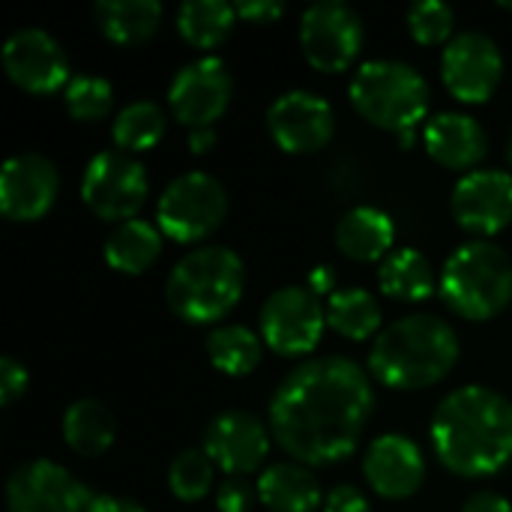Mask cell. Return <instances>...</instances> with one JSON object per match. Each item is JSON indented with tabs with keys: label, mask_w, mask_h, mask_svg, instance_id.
<instances>
[{
	"label": "cell",
	"mask_w": 512,
	"mask_h": 512,
	"mask_svg": "<svg viewBox=\"0 0 512 512\" xmlns=\"http://www.w3.org/2000/svg\"><path fill=\"white\" fill-rule=\"evenodd\" d=\"M258 498L270 512H315L324 504L312 471L291 462L270 465L258 477Z\"/></svg>",
	"instance_id": "22"
},
{
	"label": "cell",
	"mask_w": 512,
	"mask_h": 512,
	"mask_svg": "<svg viewBox=\"0 0 512 512\" xmlns=\"http://www.w3.org/2000/svg\"><path fill=\"white\" fill-rule=\"evenodd\" d=\"M507 159H510V168H512V135H510V144H507Z\"/></svg>",
	"instance_id": "44"
},
{
	"label": "cell",
	"mask_w": 512,
	"mask_h": 512,
	"mask_svg": "<svg viewBox=\"0 0 512 512\" xmlns=\"http://www.w3.org/2000/svg\"><path fill=\"white\" fill-rule=\"evenodd\" d=\"M498 6L501 9H512V0H498Z\"/></svg>",
	"instance_id": "43"
},
{
	"label": "cell",
	"mask_w": 512,
	"mask_h": 512,
	"mask_svg": "<svg viewBox=\"0 0 512 512\" xmlns=\"http://www.w3.org/2000/svg\"><path fill=\"white\" fill-rule=\"evenodd\" d=\"M450 204L462 231L492 237L512 222V174L495 168L468 171L456 183Z\"/></svg>",
	"instance_id": "17"
},
{
	"label": "cell",
	"mask_w": 512,
	"mask_h": 512,
	"mask_svg": "<svg viewBox=\"0 0 512 512\" xmlns=\"http://www.w3.org/2000/svg\"><path fill=\"white\" fill-rule=\"evenodd\" d=\"M114 414L99 399H78L63 414V441L78 456H102L114 444Z\"/></svg>",
	"instance_id": "24"
},
{
	"label": "cell",
	"mask_w": 512,
	"mask_h": 512,
	"mask_svg": "<svg viewBox=\"0 0 512 512\" xmlns=\"http://www.w3.org/2000/svg\"><path fill=\"white\" fill-rule=\"evenodd\" d=\"M324 512H369V501L354 486H333L324 498Z\"/></svg>",
	"instance_id": "36"
},
{
	"label": "cell",
	"mask_w": 512,
	"mask_h": 512,
	"mask_svg": "<svg viewBox=\"0 0 512 512\" xmlns=\"http://www.w3.org/2000/svg\"><path fill=\"white\" fill-rule=\"evenodd\" d=\"M459 360V336L438 315H405L378 333L369 369L390 390H423L450 375Z\"/></svg>",
	"instance_id": "3"
},
{
	"label": "cell",
	"mask_w": 512,
	"mask_h": 512,
	"mask_svg": "<svg viewBox=\"0 0 512 512\" xmlns=\"http://www.w3.org/2000/svg\"><path fill=\"white\" fill-rule=\"evenodd\" d=\"M327 324L342 333L345 339L363 342L378 333L381 327V306L378 297L363 291V288H348L336 291L327 300Z\"/></svg>",
	"instance_id": "28"
},
{
	"label": "cell",
	"mask_w": 512,
	"mask_h": 512,
	"mask_svg": "<svg viewBox=\"0 0 512 512\" xmlns=\"http://www.w3.org/2000/svg\"><path fill=\"white\" fill-rule=\"evenodd\" d=\"M408 30L420 45L450 42L456 30V12L441 0H420L408 9Z\"/></svg>",
	"instance_id": "33"
},
{
	"label": "cell",
	"mask_w": 512,
	"mask_h": 512,
	"mask_svg": "<svg viewBox=\"0 0 512 512\" xmlns=\"http://www.w3.org/2000/svg\"><path fill=\"white\" fill-rule=\"evenodd\" d=\"M87 512H144L141 504L129 501V498H117V495H96L90 501Z\"/></svg>",
	"instance_id": "39"
},
{
	"label": "cell",
	"mask_w": 512,
	"mask_h": 512,
	"mask_svg": "<svg viewBox=\"0 0 512 512\" xmlns=\"http://www.w3.org/2000/svg\"><path fill=\"white\" fill-rule=\"evenodd\" d=\"M426 150L438 165L465 171V168H474L486 156L489 138H486V129L471 114L444 111L432 117L426 126Z\"/></svg>",
	"instance_id": "20"
},
{
	"label": "cell",
	"mask_w": 512,
	"mask_h": 512,
	"mask_svg": "<svg viewBox=\"0 0 512 512\" xmlns=\"http://www.w3.org/2000/svg\"><path fill=\"white\" fill-rule=\"evenodd\" d=\"M90 501L87 486L48 459L18 465L6 480L9 512H87Z\"/></svg>",
	"instance_id": "12"
},
{
	"label": "cell",
	"mask_w": 512,
	"mask_h": 512,
	"mask_svg": "<svg viewBox=\"0 0 512 512\" xmlns=\"http://www.w3.org/2000/svg\"><path fill=\"white\" fill-rule=\"evenodd\" d=\"M213 144H216L213 126H207V129H192V132H189V150H192V153H207Z\"/></svg>",
	"instance_id": "41"
},
{
	"label": "cell",
	"mask_w": 512,
	"mask_h": 512,
	"mask_svg": "<svg viewBox=\"0 0 512 512\" xmlns=\"http://www.w3.org/2000/svg\"><path fill=\"white\" fill-rule=\"evenodd\" d=\"M441 75L447 90L459 102H486L498 90L504 75V57L498 42L477 30L456 33L444 48Z\"/></svg>",
	"instance_id": "11"
},
{
	"label": "cell",
	"mask_w": 512,
	"mask_h": 512,
	"mask_svg": "<svg viewBox=\"0 0 512 512\" xmlns=\"http://www.w3.org/2000/svg\"><path fill=\"white\" fill-rule=\"evenodd\" d=\"M285 12V3L279 0H243L237 3V15L243 21H252V24H270L276 18H282Z\"/></svg>",
	"instance_id": "37"
},
{
	"label": "cell",
	"mask_w": 512,
	"mask_h": 512,
	"mask_svg": "<svg viewBox=\"0 0 512 512\" xmlns=\"http://www.w3.org/2000/svg\"><path fill=\"white\" fill-rule=\"evenodd\" d=\"M414 138H417V132H414V129L399 132V147H402V150H411V147H414Z\"/></svg>",
	"instance_id": "42"
},
{
	"label": "cell",
	"mask_w": 512,
	"mask_h": 512,
	"mask_svg": "<svg viewBox=\"0 0 512 512\" xmlns=\"http://www.w3.org/2000/svg\"><path fill=\"white\" fill-rule=\"evenodd\" d=\"M213 459L204 450H183L180 456H174L171 468H168V486L174 492V498L192 504L207 498V492L213 489Z\"/></svg>",
	"instance_id": "31"
},
{
	"label": "cell",
	"mask_w": 512,
	"mask_h": 512,
	"mask_svg": "<svg viewBox=\"0 0 512 512\" xmlns=\"http://www.w3.org/2000/svg\"><path fill=\"white\" fill-rule=\"evenodd\" d=\"M231 87V72L219 57L186 63L168 87L171 114L189 129H207L225 114L231 102Z\"/></svg>",
	"instance_id": "14"
},
{
	"label": "cell",
	"mask_w": 512,
	"mask_h": 512,
	"mask_svg": "<svg viewBox=\"0 0 512 512\" xmlns=\"http://www.w3.org/2000/svg\"><path fill=\"white\" fill-rule=\"evenodd\" d=\"M366 483L390 501L411 498L426 477V462L420 447L405 435H381L372 441L363 459Z\"/></svg>",
	"instance_id": "19"
},
{
	"label": "cell",
	"mask_w": 512,
	"mask_h": 512,
	"mask_svg": "<svg viewBox=\"0 0 512 512\" xmlns=\"http://www.w3.org/2000/svg\"><path fill=\"white\" fill-rule=\"evenodd\" d=\"M267 129L285 153H315L330 144L336 132V114L324 96L291 90L267 108Z\"/></svg>",
	"instance_id": "15"
},
{
	"label": "cell",
	"mask_w": 512,
	"mask_h": 512,
	"mask_svg": "<svg viewBox=\"0 0 512 512\" xmlns=\"http://www.w3.org/2000/svg\"><path fill=\"white\" fill-rule=\"evenodd\" d=\"M3 69L9 81L33 96L57 93L60 87L72 81L69 75V57L60 48V42L39 30V27H24L15 30L6 45H3Z\"/></svg>",
	"instance_id": "13"
},
{
	"label": "cell",
	"mask_w": 512,
	"mask_h": 512,
	"mask_svg": "<svg viewBox=\"0 0 512 512\" xmlns=\"http://www.w3.org/2000/svg\"><path fill=\"white\" fill-rule=\"evenodd\" d=\"M270 450V435L255 414L225 411L207 423L204 453L231 477H243L261 468Z\"/></svg>",
	"instance_id": "18"
},
{
	"label": "cell",
	"mask_w": 512,
	"mask_h": 512,
	"mask_svg": "<svg viewBox=\"0 0 512 512\" xmlns=\"http://www.w3.org/2000/svg\"><path fill=\"white\" fill-rule=\"evenodd\" d=\"M462 512H512L510 501L498 492H477L468 498L465 510Z\"/></svg>",
	"instance_id": "38"
},
{
	"label": "cell",
	"mask_w": 512,
	"mask_h": 512,
	"mask_svg": "<svg viewBox=\"0 0 512 512\" xmlns=\"http://www.w3.org/2000/svg\"><path fill=\"white\" fill-rule=\"evenodd\" d=\"M327 309L309 285H288L273 291L261 309V336L282 357L309 354L324 333Z\"/></svg>",
	"instance_id": "9"
},
{
	"label": "cell",
	"mask_w": 512,
	"mask_h": 512,
	"mask_svg": "<svg viewBox=\"0 0 512 512\" xmlns=\"http://www.w3.org/2000/svg\"><path fill=\"white\" fill-rule=\"evenodd\" d=\"M246 285V270L228 246H201L180 258L168 276L165 300L171 312L189 324H213L225 318Z\"/></svg>",
	"instance_id": "4"
},
{
	"label": "cell",
	"mask_w": 512,
	"mask_h": 512,
	"mask_svg": "<svg viewBox=\"0 0 512 512\" xmlns=\"http://www.w3.org/2000/svg\"><path fill=\"white\" fill-rule=\"evenodd\" d=\"M63 102L75 120L90 123V120H102L111 111L114 90L99 75H72V81L63 90Z\"/></svg>",
	"instance_id": "32"
},
{
	"label": "cell",
	"mask_w": 512,
	"mask_h": 512,
	"mask_svg": "<svg viewBox=\"0 0 512 512\" xmlns=\"http://www.w3.org/2000/svg\"><path fill=\"white\" fill-rule=\"evenodd\" d=\"M237 21V6L225 0H189L177 12V30L192 48H216L228 39Z\"/></svg>",
	"instance_id": "27"
},
{
	"label": "cell",
	"mask_w": 512,
	"mask_h": 512,
	"mask_svg": "<svg viewBox=\"0 0 512 512\" xmlns=\"http://www.w3.org/2000/svg\"><path fill=\"white\" fill-rule=\"evenodd\" d=\"M81 198L105 222H129L147 201V171L123 150L96 153L81 177Z\"/></svg>",
	"instance_id": "8"
},
{
	"label": "cell",
	"mask_w": 512,
	"mask_h": 512,
	"mask_svg": "<svg viewBox=\"0 0 512 512\" xmlns=\"http://www.w3.org/2000/svg\"><path fill=\"white\" fill-rule=\"evenodd\" d=\"M375 393L348 357L300 363L270 399V432L303 465H333L354 453L372 417Z\"/></svg>",
	"instance_id": "1"
},
{
	"label": "cell",
	"mask_w": 512,
	"mask_h": 512,
	"mask_svg": "<svg viewBox=\"0 0 512 512\" xmlns=\"http://www.w3.org/2000/svg\"><path fill=\"white\" fill-rule=\"evenodd\" d=\"M159 255H162V231L144 219H129L117 225L105 240L108 267L129 273V276H138L147 267H153Z\"/></svg>",
	"instance_id": "25"
},
{
	"label": "cell",
	"mask_w": 512,
	"mask_h": 512,
	"mask_svg": "<svg viewBox=\"0 0 512 512\" xmlns=\"http://www.w3.org/2000/svg\"><path fill=\"white\" fill-rule=\"evenodd\" d=\"M351 105L372 126L399 135L426 117L429 84L402 60H369L351 78Z\"/></svg>",
	"instance_id": "6"
},
{
	"label": "cell",
	"mask_w": 512,
	"mask_h": 512,
	"mask_svg": "<svg viewBox=\"0 0 512 512\" xmlns=\"http://www.w3.org/2000/svg\"><path fill=\"white\" fill-rule=\"evenodd\" d=\"M378 282H381V291L390 300H399V303H420V300H429L432 291H435L432 264L417 249H399V252H393L381 264Z\"/></svg>",
	"instance_id": "26"
},
{
	"label": "cell",
	"mask_w": 512,
	"mask_h": 512,
	"mask_svg": "<svg viewBox=\"0 0 512 512\" xmlns=\"http://www.w3.org/2000/svg\"><path fill=\"white\" fill-rule=\"evenodd\" d=\"M93 18L105 39L117 45H138L159 30L162 3L159 0H102L93 6Z\"/></svg>",
	"instance_id": "23"
},
{
	"label": "cell",
	"mask_w": 512,
	"mask_h": 512,
	"mask_svg": "<svg viewBox=\"0 0 512 512\" xmlns=\"http://www.w3.org/2000/svg\"><path fill=\"white\" fill-rule=\"evenodd\" d=\"M216 507H219V512L252 510V489L246 486V480H240V477L225 480L216 492Z\"/></svg>",
	"instance_id": "35"
},
{
	"label": "cell",
	"mask_w": 512,
	"mask_h": 512,
	"mask_svg": "<svg viewBox=\"0 0 512 512\" xmlns=\"http://www.w3.org/2000/svg\"><path fill=\"white\" fill-rule=\"evenodd\" d=\"M225 213H228L225 186L204 171H189L165 186L156 207V222L168 240L198 243L222 225Z\"/></svg>",
	"instance_id": "7"
},
{
	"label": "cell",
	"mask_w": 512,
	"mask_h": 512,
	"mask_svg": "<svg viewBox=\"0 0 512 512\" xmlns=\"http://www.w3.org/2000/svg\"><path fill=\"white\" fill-rule=\"evenodd\" d=\"M309 288L318 294V297H324V294H336L333 288H336V270L333 267H327V264H321V267H315L312 273H309Z\"/></svg>",
	"instance_id": "40"
},
{
	"label": "cell",
	"mask_w": 512,
	"mask_h": 512,
	"mask_svg": "<svg viewBox=\"0 0 512 512\" xmlns=\"http://www.w3.org/2000/svg\"><path fill=\"white\" fill-rule=\"evenodd\" d=\"M396 240L393 219L378 207H354L336 225V246L351 261H378Z\"/></svg>",
	"instance_id": "21"
},
{
	"label": "cell",
	"mask_w": 512,
	"mask_h": 512,
	"mask_svg": "<svg viewBox=\"0 0 512 512\" xmlns=\"http://www.w3.org/2000/svg\"><path fill=\"white\" fill-rule=\"evenodd\" d=\"M438 462L459 477H492L512 459V402L471 384L453 390L432 417Z\"/></svg>",
	"instance_id": "2"
},
{
	"label": "cell",
	"mask_w": 512,
	"mask_h": 512,
	"mask_svg": "<svg viewBox=\"0 0 512 512\" xmlns=\"http://www.w3.org/2000/svg\"><path fill=\"white\" fill-rule=\"evenodd\" d=\"M441 297L468 321L495 318L512 297L510 255L492 240H471L459 246L444 264Z\"/></svg>",
	"instance_id": "5"
},
{
	"label": "cell",
	"mask_w": 512,
	"mask_h": 512,
	"mask_svg": "<svg viewBox=\"0 0 512 512\" xmlns=\"http://www.w3.org/2000/svg\"><path fill=\"white\" fill-rule=\"evenodd\" d=\"M207 357L219 372L231 378H243L255 372L261 363V339L249 327H240V324L216 327L207 336Z\"/></svg>",
	"instance_id": "29"
},
{
	"label": "cell",
	"mask_w": 512,
	"mask_h": 512,
	"mask_svg": "<svg viewBox=\"0 0 512 512\" xmlns=\"http://www.w3.org/2000/svg\"><path fill=\"white\" fill-rule=\"evenodd\" d=\"M60 192V174L42 153H18L0 168V213L9 222L42 219Z\"/></svg>",
	"instance_id": "16"
},
{
	"label": "cell",
	"mask_w": 512,
	"mask_h": 512,
	"mask_svg": "<svg viewBox=\"0 0 512 512\" xmlns=\"http://www.w3.org/2000/svg\"><path fill=\"white\" fill-rule=\"evenodd\" d=\"M300 45L318 72H345L363 48V18L342 0L312 3L300 18Z\"/></svg>",
	"instance_id": "10"
},
{
	"label": "cell",
	"mask_w": 512,
	"mask_h": 512,
	"mask_svg": "<svg viewBox=\"0 0 512 512\" xmlns=\"http://www.w3.org/2000/svg\"><path fill=\"white\" fill-rule=\"evenodd\" d=\"M27 390V369L15 357L0 360V405H12Z\"/></svg>",
	"instance_id": "34"
},
{
	"label": "cell",
	"mask_w": 512,
	"mask_h": 512,
	"mask_svg": "<svg viewBox=\"0 0 512 512\" xmlns=\"http://www.w3.org/2000/svg\"><path fill=\"white\" fill-rule=\"evenodd\" d=\"M165 111L150 102V99H138L129 102L126 108H120V114L114 117L111 126V138L117 144V150H150L162 141L165 135Z\"/></svg>",
	"instance_id": "30"
}]
</instances>
